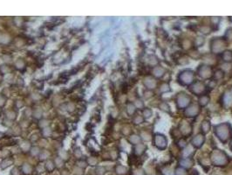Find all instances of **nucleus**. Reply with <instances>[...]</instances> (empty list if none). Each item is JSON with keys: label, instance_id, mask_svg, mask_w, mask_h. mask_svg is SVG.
Instances as JSON below:
<instances>
[{"label": "nucleus", "instance_id": "20e7f679", "mask_svg": "<svg viewBox=\"0 0 232 175\" xmlns=\"http://www.w3.org/2000/svg\"><path fill=\"white\" fill-rule=\"evenodd\" d=\"M182 164H183V166H184L186 167H189L191 166V162L189 160H183V161H182Z\"/></svg>", "mask_w": 232, "mask_h": 175}, {"label": "nucleus", "instance_id": "f03ea898", "mask_svg": "<svg viewBox=\"0 0 232 175\" xmlns=\"http://www.w3.org/2000/svg\"><path fill=\"white\" fill-rule=\"evenodd\" d=\"M163 136H157L156 137V145L159 146L160 145H162L163 144V145H165L166 146V140L164 139V137H162Z\"/></svg>", "mask_w": 232, "mask_h": 175}, {"label": "nucleus", "instance_id": "f257e3e1", "mask_svg": "<svg viewBox=\"0 0 232 175\" xmlns=\"http://www.w3.org/2000/svg\"><path fill=\"white\" fill-rule=\"evenodd\" d=\"M202 142H203V137H202V136H201V135L196 136V137H195V139H194V140H193V143H194L196 145H197L198 147L202 145Z\"/></svg>", "mask_w": 232, "mask_h": 175}, {"label": "nucleus", "instance_id": "7ed1b4c3", "mask_svg": "<svg viewBox=\"0 0 232 175\" xmlns=\"http://www.w3.org/2000/svg\"><path fill=\"white\" fill-rule=\"evenodd\" d=\"M175 175H186V172H185L184 170H183V169H181V168H179V169L176 170Z\"/></svg>", "mask_w": 232, "mask_h": 175}]
</instances>
